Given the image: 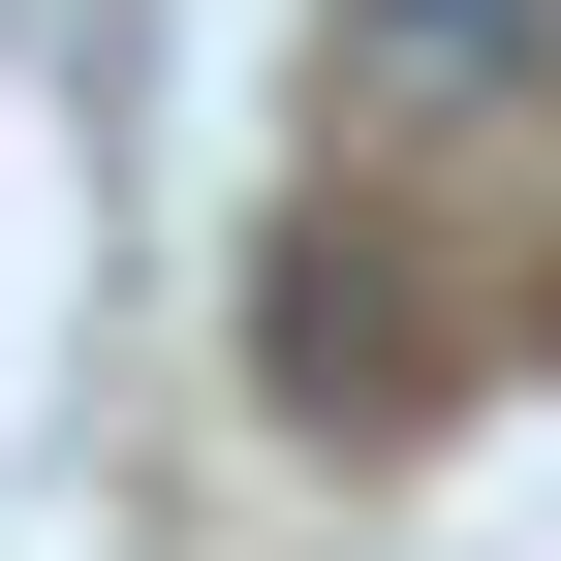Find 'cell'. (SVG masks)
<instances>
[{
	"mask_svg": "<svg viewBox=\"0 0 561 561\" xmlns=\"http://www.w3.org/2000/svg\"><path fill=\"white\" fill-rule=\"evenodd\" d=\"M343 94H405V125H500V94H561V0H343Z\"/></svg>",
	"mask_w": 561,
	"mask_h": 561,
	"instance_id": "1",
	"label": "cell"
}]
</instances>
